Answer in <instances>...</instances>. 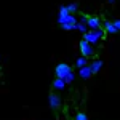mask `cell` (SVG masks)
I'll return each instance as SVG.
<instances>
[{
  "mask_svg": "<svg viewBox=\"0 0 120 120\" xmlns=\"http://www.w3.org/2000/svg\"><path fill=\"white\" fill-rule=\"evenodd\" d=\"M86 27L88 30H93V29H101L102 27V21L99 16H88L86 18Z\"/></svg>",
  "mask_w": 120,
  "mask_h": 120,
  "instance_id": "6",
  "label": "cell"
},
{
  "mask_svg": "<svg viewBox=\"0 0 120 120\" xmlns=\"http://www.w3.org/2000/svg\"><path fill=\"white\" fill-rule=\"evenodd\" d=\"M74 30H80L82 34H85V32L88 30V27H86V22H80V21H77V24H75Z\"/></svg>",
  "mask_w": 120,
  "mask_h": 120,
  "instance_id": "14",
  "label": "cell"
},
{
  "mask_svg": "<svg viewBox=\"0 0 120 120\" xmlns=\"http://www.w3.org/2000/svg\"><path fill=\"white\" fill-rule=\"evenodd\" d=\"M112 22H114V26L117 29V32H120V19H115V21H112Z\"/></svg>",
  "mask_w": 120,
  "mask_h": 120,
  "instance_id": "16",
  "label": "cell"
},
{
  "mask_svg": "<svg viewBox=\"0 0 120 120\" xmlns=\"http://www.w3.org/2000/svg\"><path fill=\"white\" fill-rule=\"evenodd\" d=\"M0 59H2V56H0Z\"/></svg>",
  "mask_w": 120,
  "mask_h": 120,
  "instance_id": "18",
  "label": "cell"
},
{
  "mask_svg": "<svg viewBox=\"0 0 120 120\" xmlns=\"http://www.w3.org/2000/svg\"><path fill=\"white\" fill-rule=\"evenodd\" d=\"M79 75H80V79H83V80H88V79H91V69L88 67V66H85V67H82V69H79Z\"/></svg>",
  "mask_w": 120,
  "mask_h": 120,
  "instance_id": "9",
  "label": "cell"
},
{
  "mask_svg": "<svg viewBox=\"0 0 120 120\" xmlns=\"http://www.w3.org/2000/svg\"><path fill=\"white\" fill-rule=\"evenodd\" d=\"M63 80H64L66 85H71V83H74V80H75V72H74V71H71V72L66 75Z\"/></svg>",
  "mask_w": 120,
  "mask_h": 120,
  "instance_id": "13",
  "label": "cell"
},
{
  "mask_svg": "<svg viewBox=\"0 0 120 120\" xmlns=\"http://www.w3.org/2000/svg\"><path fill=\"white\" fill-rule=\"evenodd\" d=\"M107 2H109V3H112V2H115V0H107Z\"/></svg>",
  "mask_w": 120,
  "mask_h": 120,
  "instance_id": "17",
  "label": "cell"
},
{
  "mask_svg": "<svg viewBox=\"0 0 120 120\" xmlns=\"http://www.w3.org/2000/svg\"><path fill=\"white\" fill-rule=\"evenodd\" d=\"M102 26H104L102 30H104L106 34H117V29H115V26H114V22H112V21H107V19H106V21H102Z\"/></svg>",
  "mask_w": 120,
  "mask_h": 120,
  "instance_id": "8",
  "label": "cell"
},
{
  "mask_svg": "<svg viewBox=\"0 0 120 120\" xmlns=\"http://www.w3.org/2000/svg\"><path fill=\"white\" fill-rule=\"evenodd\" d=\"M66 86H67V85L64 83L63 79H55V80H53V90H55V91H63Z\"/></svg>",
  "mask_w": 120,
  "mask_h": 120,
  "instance_id": "10",
  "label": "cell"
},
{
  "mask_svg": "<svg viewBox=\"0 0 120 120\" xmlns=\"http://www.w3.org/2000/svg\"><path fill=\"white\" fill-rule=\"evenodd\" d=\"M61 98H59V94H56V93H50V96H48V106H50V109L51 111H58V109H61Z\"/></svg>",
  "mask_w": 120,
  "mask_h": 120,
  "instance_id": "5",
  "label": "cell"
},
{
  "mask_svg": "<svg viewBox=\"0 0 120 120\" xmlns=\"http://www.w3.org/2000/svg\"><path fill=\"white\" fill-rule=\"evenodd\" d=\"M80 56H85L86 59H90V58H93L94 56V53H96V50H94V46L91 45V43H88V42H85V40H80Z\"/></svg>",
  "mask_w": 120,
  "mask_h": 120,
  "instance_id": "3",
  "label": "cell"
},
{
  "mask_svg": "<svg viewBox=\"0 0 120 120\" xmlns=\"http://www.w3.org/2000/svg\"><path fill=\"white\" fill-rule=\"evenodd\" d=\"M88 67L91 69V74L93 75L98 74V72L102 69V61H101V59H93V61H90V63H88Z\"/></svg>",
  "mask_w": 120,
  "mask_h": 120,
  "instance_id": "7",
  "label": "cell"
},
{
  "mask_svg": "<svg viewBox=\"0 0 120 120\" xmlns=\"http://www.w3.org/2000/svg\"><path fill=\"white\" fill-rule=\"evenodd\" d=\"M66 10H67V13H71V15H75V13L79 11V3H77V2H72V3L66 5Z\"/></svg>",
  "mask_w": 120,
  "mask_h": 120,
  "instance_id": "12",
  "label": "cell"
},
{
  "mask_svg": "<svg viewBox=\"0 0 120 120\" xmlns=\"http://www.w3.org/2000/svg\"><path fill=\"white\" fill-rule=\"evenodd\" d=\"M71 71H72V66H69L67 63H59L55 67V75H56V79H64Z\"/></svg>",
  "mask_w": 120,
  "mask_h": 120,
  "instance_id": "4",
  "label": "cell"
},
{
  "mask_svg": "<svg viewBox=\"0 0 120 120\" xmlns=\"http://www.w3.org/2000/svg\"><path fill=\"white\" fill-rule=\"evenodd\" d=\"M88 63H90V61H88L85 56H79V58L75 59V67H77V69H82L85 66H88Z\"/></svg>",
  "mask_w": 120,
  "mask_h": 120,
  "instance_id": "11",
  "label": "cell"
},
{
  "mask_svg": "<svg viewBox=\"0 0 120 120\" xmlns=\"http://www.w3.org/2000/svg\"><path fill=\"white\" fill-rule=\"evenodd\" d=\"M83 35V40L85 42H88V43H91L93 46L98 45L99 42H101L102 38H104V35H106V32L101 29H93V30H86L85 34H82Z\"/></svg>",
  "mask_w": 120,
  "mask_h": 120,
  "instance_id": "2",
  "label": "cell"
},
{
  "mask_svg": "<svg viewBox=\"0 0 120 120\" xmlns=\"http://www.w3.org/2000/svg\"><path fill=\"white\" fill-rule=\"evenodd\" d=\"M77 21H79L77 15H71V13H67L66 5L59 7V11H58V24L61 26L63 30H74Z\"/></svg>",
  "mask_w": 120,
  "mask_h": 120,
  "instance_id": "1",
  "label": "cell"
},
{
  "mask_svg": "<svg viewBox=\"0 0 120 120\" xmlns=\"http://www.w3.org/2000/svg\"><path fill=\"white\" fill-rule=\"evenodd\" d=\"M74 120H88V115L85 112H77L74 115Z\"/></svg>",
  "mask_w": 120,
  "mask_h": 120,
  "instance_id": "15",
  "label": "cell"
}]
</instances>
